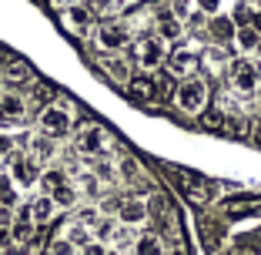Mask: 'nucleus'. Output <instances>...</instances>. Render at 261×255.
<instances>
[{"mask_svg":"<svg viewBox=\"0 0 261 255\" xmlns=\"http://www.w3.org/2000/svg\"><path fill=\"white\" fill-rule=\"evenodd\" d=\"M64 239H70V242H74L77 248H84V245H91V242H94V239H91V232H87L84 225H70Z\"/></svg>","mask_w":261,"mask_h":255,"instance_id":"c85d7f7f","label":"nucleus"},{"mask_svg":"<svg viewBox=\"0 0 261 255\" xmlns=\"http://www.w3.org/2000/svg\"><path fill=\"white\" fill-rule=\"evenodd\" d=\"M97 47L100 51H121V47H127V27H124V24H117V20H104L97 27Z\"/></svg>","mask_w":261,"mask_h":255,"instance_id":"0eeeda50","label":"nucleus"},{"mask_svg":"<svg viewBox=\"0 0 261 255\" xmlns=\"http://www.w3.org/2000/svg\"><path fill=\"white\" fill-rule=\"evenodd\" d=\"M10 155H14V138L0 134V158H10Z\"/></svg>","mask_w":261,"mask_h":255,"instance_id":"72a5a7b5","label":"nucleus"},{"mask_svg":"<svg viewBox=\"0 0 261 255\" xmlns=\"http://www.w3.org/2000/svg\"><path fill=\"white\" fill-rule=\"evenodd\" d=\"M108 255H124V252H117V248H108Z\"/></svg>","mask_w":261,"mask_h":255,"instance_id":"79ce46f5","label":"nucleus"},{"mask_svg":"<svg viewBox=\"0 0 261 255\" xmlns=\"http://www.w3.org/2000/svg\"><path fill=\"white\" fill-rule=\"evenodd\" d=\"M228 81L238 94H254L261 87V74L248 57H234V61L228 64Z\"/></svg>","mask_w":261,"mask_h":255,"instance_id":"7ed1b4c3","label":"nucleus"},{"mask_svg":"<svg viewBox=\"0 0 261 255\" xmlns=\"http://www.w3.org/2000/svg\"><path fill=\"white\" fill-rule=\"evenodd\" d=\"M0 201L4 205H14V188H10V178H0Z\"/></svg>","mask_w":261,"mask_h":255,"instance_id":"2f4dec72","label":"nucleus"},{"mask_svg":"<svg viewBox=\"0 0 261 255\" xmlns=\"http://www.w3.org/2000/svg\"><path fill=\"white\" fill-rule=\"evenodd\" d=\"M0 255H4V248H0Z\"/></svg>","mask_w":261,"mask_h":255,"instance_id":"c03bdc74","label":"nucleus"},{"mask_svg":"<svg viewBox=\"0 0 261 255\" xmlns=\"http://www.w3.org/2000/svg\"><path fill=\"white\" fill-rule=\"evenodd\" d=\"M124 91H127L130 101H138V104H144V101H154V98H158L154 74H138V78H130L127 84H124Z\"/></svg>","mask_w":261,"mask_h":255,"instance_id":"9b49d317","label":"nucleus"},{"mask_svg":"<svg viewBox=\"0 0 261 255\" xmlns=\"http://www.w3.org/2000/svg\"><path fill=\"white\" fill-rule=\"evenodd\" d=\"M147 205H144V198H121L117 201V222L121 225H127V228H138V225H144L147 222Z\"/></svg>","mask_w":261,"mask_h":255,"instance_id":"6e6552de","label":"nucleus"},{"mask_svg":"<svg viewBox=\"0 0 261 255\" xmlns=\"http://www.w3.org/2000/svg\"><path fill=\"white\" fill-rule=\"evenodd\" d=\"M234 40H238L241 51H258V47H261V34L254 31L251 24H248V27H241V31L234 34Z\"/></svg>","mask_w":261,"mask_h":255,"instance_id":"b1692460","label":"nucleus"},{"mask_svg":"<svg viewBox=\"0 0 261 255\" xmlns=\"http://www.w3.org/2000/svg\"><path fill=\"white\" fill-rule=\"evenodd\" d=\"M251 27H254V31L261 34V14H254V17H251Z\"/></svg>","mask_w":261,"mask_h":255,"instance_id":"ea45409f","label":"nucleus"},{"mask_svg":"<svg viewBox=\"0 0 261 255\" xmlns=\"http://www.w3.org/2000/svg\"><path fill=\"white\" fill-rule=\"evenodd\" d=\"M144 205H147V215H154L158 222H161L164 215H171V201H168V195H164V192H151L144 198Z\"/></svg>","mask_w":261,"mask_h":255,"instance_id":"412c9836","label":"nucleus"},{"mask_svg":"<svg viewBox=\"0 0 261 255\" xmlns=\"http://www.w3.org/2000/svg\"><path fill=\"white\" fill-rule=\"evenodd\" d=\"M10 61H14V57H10L7 51H0V74H4V71H7V64H10Z\"/></svg>","mask_w":261,"mask_h":255,"instance_id":"58836bf2","label":"nucleus"},{"mask_svg":"<svg viewBox=\"0 0 261 255\" xmlns=\"http://www.w3.org/2000/svg\"><path fill=\"white\" fill-rule=\"evenodd\" d=\"M50 155H54V141L47 138V134L31 138V158H34V161H40V158H50Z\"/></svg>","mask_w":261,"mask_h":255,"instance_id":"393cba45","label":"nucleus"},{"mask_svg":"<svg viewBox=\"0 0 261 255\" xmlns=\"http://www.w3.org/2000/svg\"><path fill=\"white\" fill-rule=\"evenodd\" d=\"M50 4H54V7H61V10H70V7H77L81 0H50Z\"/></svg>","mask_w":261,"mask_h":255,"instance_id":"4c0bfd02","label":"nucleus"},{"mask_svg":"<svg viewBox=\"0 0 261 255\" xmlns=\"http://www.w3.org/2000/svg\"><path fill=\"white\" fill-rule=\"evenodd\" d=\"M154 27H158V34H154V37H161V40H181V34H185V24L177 20L171 10H161V14H158V20H154Z\"/></svg>","mask_w":261,"mask_h":255,"instance_id":"ddd939ff","label":"nucleus"},{"mask_svg":"<svg viewBox=\"0 0 261 255\" xmlns=\"http://www.w3.org/2000/svg\"><path fill=\"white\" fill-rule=\"evenodd\" d=\"M4 81H10V84H20V81H23V84H31V81H34L31 64H23V61L14 57V61L7 64V71H4Z\"/></svg>","mask_w":261,"mask_h":255,"instance_id":"aec40b11","label":"nucleus"},{"mask_svg":"<svg viewBox=\"0 0 261 255\" xmlns=\"http://www.w3.org/2000/svg\"><path fill=\"white\" fill-rule=\"evenodd\" d=\"M207 34H211V40H218V44H228V40H234L238 27H234L231 17H215V20H207Z\"/></svg>","mask_w":261,"mask_h":255,"instance_id":"2eb2a0df","label":"nucleus"},{"mask_svg":"<svg viewBox=\"0 0 261 255\" xmlns=\"http://www.w3.org/2000/svg\"><path fill=\"white\" fill-rule=\"evenodd\" d=\"M168 255H185V248H171V252Z\"/></svg>","mask_w":261,"mask_h":255,"instance_id":"a19ab883","label":"nucleus"},{"mask_svg":"<svg viewBox=\"0 0 261 255\" xmlns=\"http://www.w3.org/2000/svg\"><path fill=\"white\" fill-rule=\"evenodd\" d=\"M37 185L44 188V195H54L57 188L70 185V181H67V171H64V168H47V171H40V181H37Z\"/></svg>","mask_w":261,"mask_h":255,"instance_id":"a211bd4d","label":"nucleus"},{"mask_svg":"<svg viewBox=\"0 0 261 255\" xmlns=\"http://www.w3.org/2000/svg\"><path fill=\"white\" fill-rule=\"evenodd\" d=\"M258 51H261V47H258Z\"/></svg>","mask_w":261,"mask_h":255,"instance_id":"a18cd8bd","label":"nucleus"},{"mask_svg":"<svg viewBox=\"0 0 261 255\" xmlns=\"http://www.w3.org/2000/svg\"><path fill=\"white\" fill-rule=\"evenodd\" d=\"M134 255H164L161 232H141L134 242Z\"/></svg>","mask_w":261,"mask_h":255,"instance_id":"dca6fc26","label":"nucleus"},{"mask_svg":"<svg viewBox=\"0 0 261 255\" xmlns=\"http://www.w3.org/2000/svg\"><path fill=\"white\" fill-rule=\"evenodd\" d=\"M201 121H204V128H215V131H224V128H228V118H224L221 108L204 111V114H201Z\"/></svg>","mask_w":261,"mask_h":255,"instance_id":"bb28decb","label":"nucleus"},{"mask_svg":"<svg viewBox=\"0 0 261 255\" xmlns=\"http://www.w3.org/2000/svg\"><path fill=\"white\" fill-rule=\"evenodd\" d=\"M218 4H221V0H198V7L204 10V14H215V10H218Z\"/></svg>","mask_w":261,"mask_h":255,"instance_id":"c9c22d12","label":"nucleus"},{"mask_svg":"<svg viewBox=\"0 0 261 255\" xmlns=\"http://www.w3.org/2000/svg\"><path fill=\"white\" fill-rule=\"evenodd\" d=\"M0 118L4 121H20L27 118V98L23 94H0Z\"/></svg>","mask_w":261,"mask_h":255,"instance_id":"f8f14e48","label":"nucleus"},{"mask_svg":"<svg viewBox=\"0 0 261 255\" xmlns=\"http://www.w3.org/2000/svg\"><path fill=\"white\" fill-rule=\"evenodd\" d=\"M74 188H77V195H84V198H100V192H104V185H100V178L94 175V171H84V175H77V181H74Z\"/></svg>","mask_w":261,"mask_h":255,"instance_id":"f3484780","label":"nucleus"},{"mask_svg":"<svg viewBox=\"0 0 261 255\" xmlns=\"http://www.w3.org/2000/svg\"><path fill=\"white\" fill-rule=\"evenodd\" d=\"M198 64H201V57H198V51H191V47H174L168 54V71L174 74V78H194V71H198Z\"/></svg>","mask_w":261,"mask_h":255,"instance_id":"423d86ee","label":"nucleus"},{"mask_svg":"<svg viewBox=\"0 0 261 255\" xmlns=\"http://www.w3.org/2000/svg\"><path fill=\"white\" fill-rule=\"evenodd\" d=\"M10 181H17V185H37V181H40L37 161H34L31 155H27V158L17 155L14 161H10Z\"/></svg>","mask_w":261,"mask_h":255,"instance_id":"9d476101","label":"nucleus"},{"mask_svg":"<svg viewBox=\"0 0 261 255\" xmlns=\"http://www.w3.org/2000/svg\"><path fill=\"white\" fill-rule=\"evenodd\" d=\"M134 61L141 71H161V64H168V47L161 37H144L134 47Z\"/></svg>","mask_w":261,"mask_h":255,"instance_id":"20e7f679","label":"nucleus"},{"mask_svg":"<svg viewBox=\"0 0 261 255\" xmlns=\"http://www.w3.org/2000/svg\"><path fill=\"white\" fill-rule=\"evenodd\" d=\"M64 20H67V27H74V31H87L94 24V14H91V7H70V10H64Z\"/></svg>","mask_w":261,"mask_h":255,"instance_id":"6ab92c4d","label":"nucleus"},{"mask_svg":"<svg viewBox=\"0 0 261 255\" xmlns=\"http://www.w3.org/2000/svg\"><path fill=\"white\" fill-rule=\"evenodd\" d=\"M171 171L181 178L177 185H181V192H185V198L191 201V205H207V201L218 195V185H215V181H204V178H191V175H185V171H177V168H171Z\"/></svg>","mask_w":261,"mask_h":255,"instance_id":"39448f33","label":"nucleus"},{"mask_svg":"<svg viewBox=\"0 0 261 255\" xmlns=\"http://www.w3.org/2000/svg\"><path fill=\"white\" fill-rule=\"evenodd\" d=\"M104 145H108V134H104V128H97V124H87V128L77 131V151H81V155H87V158L100 155Z\"/></svg>","mask_w":261,"mask_h":255,"instance_id":"1a4fd4ad","label":"nucleus"},{"mask_svg":"<svg viewBox=\"0 0 261 255\" xmlns=\"http://www.w3.org/2000/svg\"><path fill=\"white\" fill-rule=\"evenodd\" d=\"M254 4H258V7H261V0H254Z\"/></svg>","mask_w":261,"mask_h":255,"instance_id":"37998d69","label":"nucleus"},{"mask_svg":"<svg viewBox=\"0 0 261 255\" xmlns=\"http://www.w3.org/2000/svg\"><path fill=\"white\" fill-rule=\"evenodd\" d=\"M27 208H31L34 225H47L50 218L57 215V205H54V198H50V195H37V198H34Z\"/></svg>","mask_w":261,"mask_h":255,"instance_id":"4468645a","label":"nucleus"},{"mask_svg":"<svg viewBox=\"0 0 261 255\" xmlns=\"http://www.w3.org/2000/svg\"><path fill=\"white\" fill-rule=\"evenodd\" d=\"M154 87H158V98L164 101H174V91H177V81L171 71H158V78H154Z\"/></svg>","mask_w":261,"mask_h":255,"instance_id":"5701e85b","label":"nucleus"},{"mask_svg":"<svg viewBox=\"0 0 261 255\" xmlns=\"http://www.w3.org/2000/svg\"><path fill=\"white\" fill-rule=\"evenodd\" d=\"M108 71H111V78H114V81H124V84L130 81V67L124 61H108Z\"/></svg>","mask_w":261,"mask_h":255,"instance_id":"c756f323","label":"nucleus"},{"mask_svg":"<svg viewBox=\"0 0 261 255\" xmlns=\"http://www.w3.org/2000/svg\"><path fill=\"white\" fill-rule=\"evenodd\" d=\"M81 255H108V248L100 245V242H91V245L81 248Z\"/></svg>","mask_w":261,"mask_h":255,"instance_id":"f704fd0d","label":"nucleus"},{"mask_svg":"<svg viewBox=\"0 0 261 255\" xmlns=\"http://www.w3.org/2000/svg\"><path fill=\"white\" fill-rule=\"evenodd\" d=\"M97 222H100V212L91 208V205H84V208L77 212V225H84V228H87V225H97Z\"/></svg>","mask_w":261,"mask_h":255,"instance_id":"7c9ffc66","label":"nucleus"},{"mask_svg":"<svg viewBox=\"0 0 261 255\" xmlns=\"http://www.w3.org/2000/svg\"><path fill=\"white\" fill-rule=\"evenodd\" d=\"M47 255H77V245L70 239H64V235H57V239H50V245H47Z\"/></svg>","mask_w":261,"mask_h":255,"instance_id":"cd10ccee","label":"nucleus"},{"mask_svg":"<svg viewBox=\"0 0 261 255\" xmlns=\"http://www.w3.org/2000/svg\"><path fill=\"white\" fill-rule=\"evenodd\" d=\"M117 171H121L124 181H147V178H144V168H141V161H138V158H130V155H124L121 161H117Z\"/></svg>","mask_w":261,"mask_h":255,"instance_id":"4be33fe9","label":"nucleus"},{"mask_svg":"<svg viewBox=\"0 0 261 255\" xmlns=\"http://www.w3.org/2000/svg\"><path fill=\"white\" fill-rule=\"evenodd\" d=\"M7 245H10V228L0 222V248H7Z\"/></svg>","mask_w":261,"mask_h":255,"instance_id":"e433bc0d","label":"nucleus"},{"mask_svg":"<svg viewBox=\"0 0 261 255\" xmlns=\"http://www.w3.org/2000/svg\"><path fill=\"white\" fill-rule=\"evenodd\" d=\"M37 128H40V134H47L50 141H57V138H67L70 134L74 121H70V111L64 108V104H47V108H40V114H37Z\"/></svg>","mask_w":261,"mask_h":255,"instance_id":"f03ea898","label":"nucleus"},{"mask_svg":"<svg viewBox=\"0 0 261 255\" xmlns=\"http://www.w3.org/2000/svg\"><path fill=\"white\" fill-rule=\"evenodd\" d=\"M50 198H54L57 208H70V205H77V188L74 185H64V188H57Z\"/></svg>","mask_w":261,"mask_h":255,"instance_id":"a878e982","label":"nucleus"},{"mask_svg":"<svg viewBox=\"0 0 261 255\" xmlns=\"http://www.w3.org/2000/svg\"><path fill=\"white\" fill-rule=\"evenodd\" d=\"M207 94L211 91H207L204 78H185V81H177L174 104H177V111H185V114H204Z\"/></svg>","mask_w":261,"mask_h":255,"instance_id":"f257e3e1","label":"nucleus"},{"mask_svg":"<svg viewBox=\"0 0 261 255\" xmlns=\"http://www.w3.org/2000/svg\"><path fill=\"white\" fill-rule=\"evenodd\" d=\"M171 14H174L177 20L185 24V17L191 14V4H188V0H174V7H171Z\"/></svg>","mask_w":261,"mask_h":255,"instance_id":"473e14b6","label":"nucleus"}]
</instances>
